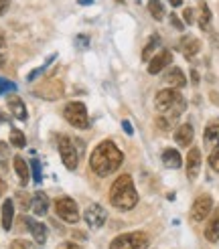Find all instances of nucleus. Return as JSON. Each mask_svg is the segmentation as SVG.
<instances>
[{
    "label": "nucleus",
    "mask_w": 219,
    "mask_h": 249,
    "mask_svg": "<svg viewBox=\"0 0 219 249\" xmlns=\"http://www.w3.org/2000/svg\"><path fill=\"white\" fill-rule=\"evenodd\" d=\"M213 211V201H211V196L209 195H201L197 201L193 203V207H191V219L193 221H203L207 215H209Z\"/></svg>",
    "instance_id": "8"
},
{
    "label": "nucleus",
    "mask_w": 219,
    "mask_h": 249,
    "mask_svg": "<svg viewBox=\"0 0 219 249\" xmlns=\"http://www.w3.org/2000/svg\"><path fill=\"white\" fill-rule=\"evenodd\" d=\"M148 12L152 15L154 20H163L164 18V8L161 4V0H148Z\"/></svg>",
    "instance_id": "25"
},
{
    "label": "nucleus",
    "mask_w": 219,
    "mask_h": 249,
    "mask_svg": "<svg viewBox=\"0 0 219 249\" xmlns=\"http://www.w3.org/2000/svg\"><path fill=\"white\" fill-rule=\"evenodd\" d=\"M209 22H211V10L207 8V4H201V8H199V27L203 31H207L209 29Z\"/></svg>",
    "instance_id": "27"
},
{
    "label": "nucleus",
    "mask_w": 219,
    "mask_h": 249,
    "mask_svg": "<svg viewBox=\"0 0 219 249\" xmlns=\"http://www.w3.org/2000/svg\"><path fill=\"white\" fill-rule=\"evenodd\" d=\"M164 81L168 85H173V87H185L187 79H185V73H182L179 67H173V69H168L164 73Z\"/></svg>",
    "instance_id": "20"
},
{
    "label": "nucleus",
    "mask_w": 219,
    "mask_h": 249,
    "mask_svg": "<svg viewBox=\"0 0 219 249\" xmlns=\"http://www.w3.org/2000/svg\"><path fill=\"white\" fill-rule=\"evenodd\" d=\"M163 162H164V166H166V168H181L182 158H181V154H179L177 150H173V148H168V150H164V152H163Z\"/></svg>",
    "instance_id": "23"
},
{
    "label": "nucleus",
    "mask_w": 219,
    "mask_h": 249,
    "mask_svg": "<svg viewBox=\"0 0 219 249\" xmlns=\"http://www.w3.org/2000/svg\"><path fill=\"white\" fill-rule=\"evenodd\" d=\"M173 63V53L170 51H161L156 57L150 59V65H148V73L150 75H156V73H161L166 65Z\"/></svg>",
    "instance_id": "11"
},
{
    "label": "nucleus",
    "mask_w": 219,
    "mask_h": 249,
    "mask_svg": "<svg viewBox=\"0 0 219 249\" xmlns=\"http://www.w3.org/2000/svg\"><path fill=\"white\" fill-rule=\"evenodd\" d=\"M45 69H47V65H43V67H39V69H35V71H31V73H29V77H27V81H35V79H36V77H39V75H41V73H43Z\"/></svg>",
    "instance_id": "32"
},
{
    "label": "nucleus",
    "mask_w": 219,
    "mask_h": 249,
    "mask_svg": "<svg viewBox=\"0 0 219 249\" xmlns=\"http://www.w3.org/2000/svg\"><path fill=\"white\" fill-rule=\"evenodd\" d=\"M182 17H185V22H187V24H193V22H195V12H193L191 8H185Z\"/></svg>",
    "instance_id": "33"
},
{
    "label": "nucleus",
    "mask_w": 219,
    "mask_h": 249,
    "mask_svg": "<svg viewBox=\"0 0 219 249\" xmlns=\"http://www.w3.org/2000/svg\"><path fill=\"white\" fill-rule=\"evenodd\" d=\"M8 109L12 111V116H15L17 120H20V122H27V107H24V102L20 97H17V95H10L8 97Z\"/></svg>",
    "instance_id": "14"
},
{
    "label": "nucleus",
    "mask_w": 219,
    "mask_h": 249,
    "mask_svg": "<svg viewBox=\"0 0 219 249\" xmlns=\"http://www.w3.org/2000/svg\"><path fill=\"white\" fill-rule=\"evenodd\" d=\"M12 219H15V203H12L10 198H6L2 203V227L6 231L12 229Z\"/></svg>",
    "instance_id": "22"
},
{
    "label": "nucleus",
    "mask_w": 219,
    "mask_h": 249,
    "mask_svg": "<svg viewBox=\"0 0 219 249\" xmlns=\"http://www.w3.org/2000/svg\"><path fill=\"white\" fill-rule=\"evenodd\" d=\"M8 6H10V0H0V17L8 10Z\"/></svg>",
    "instance_id": "34"
},
{
    "label": "nucleus",
    "mask_w": 219,
    "mask_h": 249,
    "mask_svg": "<svg viewBox=\"0 0 219 249\" xmlns=\"http://www.w3.org/2000/svg\"><path fill=\"white\" fill-rule=\"evenodd\" d=\"M29 166H31V170H33V180H35V182H41V180H43V172H41L39 160H31Z\"/></svg>",
    "instance_id": "28"
},
{
    "label": "nucleus",
    "mask_w": 219,
    "mask_h": 249,
    "mask_svg": "<svg viewBox=\"0 0 219 249\" xmlns=\"http://www.w3.org/2000/svg\"><path fill=\"white\" fill-rule=\"evenodd\" d=\"M4 189H6V184H4V180H2V178H0V196L4 195Z\"/></svg>",
    "instance_id": "39"
},
{
    "label": "nucleus",
    "mask_w": 219,
    "mask_h": 249,
    "mask_svg": "<svg viewBox=\"0 0 219 249\" xmlns=\"http://www.w3.org/2000/svg\"><path fill=\"white\" fill-rule=\"evenodd\" d=\"M156 109L168 114L170 118H179L187 107V102L177 89H163L156 93Z\"/></svg>",
    "instance_id": "3"
},
{
    "label": "nucleus",
    "mask_w": 219,
    "mask_h": 249,
    "mask_svg": "<svg viewBox=\"0 0 219 249\" xmlns=\"http://www.w3.org/2000/svg\"><path fill=\"white\" fill-rule=\"evenodd\" d=\"M122 128L126 130V134H134V130H132V124H130L128 120H124V122H122Z\"/></svg>",
    "instance_id": "36"
},
{
    "label": "nucleus",
    "mask_w": 219,
    "mask_h": 249,
    "mask_svg": "<svg viewBox=\"0 0 219 249\" xmlns=\"http://www.w3.org/2000/svg\"><path fill=\"white\" fill-rule=\"evenodd\" d=\"M110 203L120 211H130L132 207H136L138 203V195L134 189V182L130 174H122L118 177L110 189Z\"/></svg>",
    "instance_id": "2"
},
{
    "label": "nucleus",
    "mask_w": 219,
    "mask_h": 249,
    "mask_svg": "<svg viewBox=\"0 0 219 249\" xmlns=\"http://www.w3.org/2000/svg\"><path fill=\"white\" fill-rule=\"evenodd\" d=\"M193 136H195V132H193L191 124H182V126H179L175 132V142L179 146H189L193 142Z\"/></svg>",
    "instance_id": "19"
},
{
    "label": "nucleus",
    "mask_w": 219,
    "mask_h": 249,
    "mask_svg": "<svg viewBox=\"0 0 219 249\" xmlns=\"http://www.w3.org/2000/svg\"><path fill=\"white\" fill-rule=\"evenodd\" d=\"M57 249H81V247L75 245V243H63V245H59Z\"/></svg>",
    "instance_id": "37"
},
{
    "label": "nucleus",
    "mask_w": 219,
    "mask_h": 249,
    "mask_svg": "<svg viewBox=\"0 0 219 249\" xmlns=\"http://www.w3.org/2000/svg\"><path fill=\"white\" fill-rule=\"evenodd\" d=\"M75 43H77L79 47H83V49H85V47H88V36H79V39H77Z\"/></svg>",
    "instance_id": "38"
},
{
    "label": "nucleus",
    "mask_w": 219,
    "mask_h": 249,
    "mask_svg": "<svg viewBox=\"0 0 219 249\" xmlns=\"http://www.w3.org/2000/svg\"><path fill=\"white\" fill-rule=\"evenodd\" d=\"M122 162H124V154L110 140H104L97 144L90 156V166L97 177H110V174L116 172L122 166Z\"/></svg>",
    "instance_id": "1"
},
{
    "label": "nucleus",
    "mask_w": 219,
    "mask_h": 249,
    "mask_svg": "<svg viewBox=\"0 0 219 249\" xmlns=\"http://www.w3.org/2000/svg\"><path fill=\"white\" fill-rule=\"evenodd\" d=\"M199 170H201V152H199V148H191L189 156H187V177H189V180L197 178Z\"/></svg>",
    "instance_id": "10"
},
{
    "label": "nucleus",
    "mask_w": 219,
    "mask_h": 249,
    "mask_svg": "<svg viewBox=\"0 0 219 249\" xmlns=\"http://www.w3.org/2000/svg\"><path fill=\"white\" fill-rule=\"evenodd\" d=\"M10 144L15 148H24V146H27V138H24V134L18 128L10 130Z\"/></svg>",
    "instance_id": "26"
},
{
    "label": "nucleus",
    "mask_w": 219,
    "mask_h": 249,
    "mask_svg": "<svg viewBox=\"0 0 219 249\" xmlns=\"http://www.w3.org/2000/svg\"><path fill=\"white\" fill-rule=\"evenodd\" d=\"M15 170H17V174H18V180H20V184L22 186H27L29 184V164L24 162V158L22 156H15Z\"/></svg>",
    "instance_id": "21"
},
{
    "label": "nucleus",
    "mask_w": 219,
    "mask_h": 249,
    "mask_svg": "<svg viewBox=\"0 0 219 249\" xmlns=\"http://www.w3.org/2000/svg\"><path fill=\"white\" fill-rule=\"evenodd\" d=\"M158 45H161V36L158 35H152L150 36V41L144 45V51H142V61H148L152 57V53L158 49Z\"/></svg>",
    "instance_id": "24"
},
{
    "label": "nucleus",
    "mask_w": 219,
    "mask_h": 249,
    "mask_svg": "<svg viewBox=\"0 0 219 249\" xmlns=\"http://www.w3.org/2000/svg\"><path fill=\"white\" fill-rule=\"evenodd\" d=\"M15 249H22V245H20V241H15Z\"/></svg>",
    "instance_id": "42"
},
{
    "label": "nucleus",
    "mask_w": 219,
    "mask_h": 249,
    "mask_svg": "<svg viewBox=\"0 0 219 249\" xmlns=\"http://www.w3.org/2000/svg\"><path fill=\"white\" fill-rule=\"evenodd\" d=\"M203 140H205L207 146H217L219 144V120L217 118L207 124L205 134H203Z\"/></svg>",
    "instance_id": "17"
},
{
    "label": "nucleus",
    "mask_w": 219,
    "mask_h": 249,
    "mask_svg": "<svg viewBox=\"0 0 219 249\" xmlns=\"http://www.w3.org/2000/svg\"><path fill=\"white\" fill-rule=\"evenodd\" d=\"M57 148H59V154H61L63 164L69 170H75L77 164H79V154H77V148H75V144H73V140L69 138V136H61Z\"/></svg>",
    "instance_id": "6"
},
{
    "label": "nucleus",
    "mask_w": 219,
    "mask_h": 249,
    "mask_svg": "<svg viewBox=\"0 0 219 249\" xmlns=\"http://www.w3.org/2000/svg\"><path fill=\"white\" fill-rule=\"evenodd\" d=\"M168 2L173 4V6H181V4H182V0H168Z\"/></svg>",
    "instance_id": "40"
},
{
    "label": "nucleus",
    "mask_w": 219,
    "mask_h": 249,
    "mask_svg": "<svg viewBox=\"0 0 219 249\" xmlns=\"http://www.w3.org/2000/svg\"><path fill=\"white\" fill-rule=\"evenodd\" d=\"M31 209L36 217H43L49 211V196L45 193H35L33 201H31Z\"/></svg>",
    "instance_id": "16"
},
{
    "label": "nucleus",
    "mask_w": 219,
    "mask_h": 249,
    "mask_svg": "<svg viewBox=\"0 0 219 249\" xmlns=\"http://www.w3.org/2000/svg\"><path fill=\"white\" fill-rule=\"evenodd\" d=\"M170 22H173V27H177L179 31H182V22L177 18V15H170Z\"/></svg>",
    "instance_id": "35"
},
{
    "label": "nucleus",
    "mask_w": 219,
    "mask_h": 249,
    "mask_svg": "<svg viewBox=\"0 0 219 249\" xmlns=\"http://www.w3.org/2000/svg\"><path fill=\"white\" fill-rule=\"evenodd\" d=\"M36 95H43V99H57L61 93H63V83L53 79V81H49L43 89H36L35 91Z\"/></svg>",
    "instance_id": "13"
},
{
    "label": "nucleus",
    "mask_w": 219,
    "mask_h": 249,
    "mask_svg": "<svg viewBox=\"0 0 219 249\" xmlns=\"http://www.w3.org/2000/svg\"><path fill=\"white\" fill-rule=\"evenodd\" d=\"M93 0H79V4H91Z\"/></svg>",
    "instance_id": "41"
},
{
    "label": "nucleus",
    "mask_w": 219,
    "mask_h": 249,
    "mask_svg": "<svg viewBox=\"0 0 219 249\" xmlns=\"http://www.w3.org/2000/svg\"><path fill=\"white\" fill-rule=\"evenodd\" d=\"M199 49H201L199 39H195V36H182V41H181V51H182V55H185L187 59H191V57L197 55Z\"/></svg>",
    "instance_id": "18"
},
{
    "label": "nucleus",
    "mask_w": 219,
    "mask_h": 249,
    "mask_svg": "<svg viewBox=\"0 0 219 249\" xmlns=\"http://www.w3.org/2000/svg\"><path fill=\"white\" fill-rule=\"evenodd\" d=\"M55 213L65 223H77L79 221V209L77 203L69 196H59L55 201Z\"/></svg>",
    "instance_id": "7"
},
{
    "label": "nucleus",
    "mask_w": 219,
    "mask_h": 249,
    "mask_svg": "<svg viewBox=\"0 0 219 249\" xmlns=\"http://www.w3.org/2000/svg\"><path fill=\"white\" fill-rule=\"evenodd\" d=\"M85 223L91 227V229H100L104 223H106V219H108V213H106V209L102 207V205H90L88 209H85Z\"/></svg>",
    "instance_id": "9"
},
{
    "label": "nucleus",
    "mask_w": 219,
    "mask_h": 249,
    "mask_svg": "<svg viewBox=\"0 0 219 249\" xmlns=\"http://www.w3.org/2000/svg\"><path fill=\"white\" fill-rule=\"evenodd\" d=\"M63 118L71 124L73 128H77V130H85V128H90V116H88V109H85L83 104L79 102H71L65 106L63 109Z\"/></svg>",
    "instance_id": "5"
},
{
    "label": "nucleus",
    "mask_w": 219,
    "mask_h": 249,
    "mask_svg": "<svg viewBox=\"0 0 219 249\" xmlns=\"http://www.w3.org/2000/svg\"><path fill=\"white\" fill-rule=\"evenodd\" d=\"M110 249H148V235L142 231L118 235V237L110 243Z\"/></svg>",
    "instance_id": "4"
},
{
    "label": "nucleus",
    "mask_w": 219,
    "mask_h": 249,
    "mask_svg": "<svg viewBox=\"0 0 219 249\" xmlns=\"http://www.w3.org/2000/svg\"><path fill=\"white\" fill-rule=\"evenodd\" d=\"M6 91H17V85L12 81H6V79L0 77V95L6 93Z\"/></svg>",
    "instance_id": "30"
},
{
    "label": "nucleus",
    "mask_w": 219,
    "mask_h": 249,
    "mask_svg": "<svg viewBox=\"0 0 219 249\" xmlns=\"http://www.w3.org/2000/svg\"><path fill=\"white\" fill-rule=\"evenodd\" d=\"M209 166H211L215 172H219V146H215V150H213L211 156H209Z\"/></svg>",
    "instance_id": "29"
},
{
    "label": "nucleus",
    "mask_w": 219,
    "mask_h": 249,
    "mask_svg": "<svg viewBox=\"0 0 219 249\" xmlns=\"http://www.w3.org/2000/svg\"><path fill=\"white\" fill-rule=\"evenodd\" d=\"M24 223L29 225V231L33 233L35 241H36V243H45V239H47V227L43 225V223L35 221V219H31V217H24Z\"/></svg>",
    "instance_id": "15"
},
{
    "label": "nucleus",
    "mask_w": 219,
    "mask_h": 249,
    "mask_svg": "<svg viewBox=\"0 0 219 249\" xmlns=\"http://www.w3.org/2000/svg\"><path fill=\"white\" fill-rule=\"evenodd\" d=\"M205 237H207L209 243H217L219 241V207L213 209L211 219H209V223H207V227H205Z\"/></svg>",
    "instance_id": "12"
},
{
    "label": "nucleus",
    "mask_w": 219,
    "mask_h": 249,
    "mask_svg": "<svg viewBox=\"0 0 219 249\" xmlns=\"http://www.w3.org/2000/svg\"><path fill=\"white\" fill-rule=\"evenodd\" d=\"M4 59H6V45H4V36L0 35V65L4 63Z\"/></svg>",
    "instance_id": "31"
}]
</instances>
